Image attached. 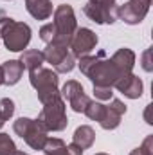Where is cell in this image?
<instances>
[{
    "instance_id": "cell-31",
    "label": "cell",
    "mask_w": 153,
    "mask_h": 155,
    "mask_svg": "<svg viewBox=\"0 0 153 155\" xmlns=\"http://www.w3.org/2000/svg\"><path fill=\"white\" fill-rule=\"evenodd\" d=\"M96 155H108V153H96Z\"/></svg>"
},
{
    "instance_id": "cell-7",
    "label": "cell",
    "mask_w": 153,
    "mask_h": 155,
    "mask_svg": "<svg viewBox=\"0 0 153 155\" xmlns=\"http://www.w3.org/2000/svg\"><path fill=\"white\" fill-rule=\"evenodd\" d=\"M43 56H45V61H49L58 74H67L76 65V58L72 56V52H69L67 45L47 43V47L43 51Z\"/></svg>"
},
{
    "instance_id": "cell-23",
    "label": "cell",
    "mask_w": 153,
    "mask_h": 155,
    "mask_svg": "<svg viewBox=\"0 0 153 155\" xmlns=\"http://www.w3.org/2000/svg\"><path fill=\"white\" fill-rule=\"evenodd\" d=\"M130 155H153V135H148V137L144 139V143H142L139 148L132 150Z\"/></svg>"
},
{
    "instance_id": "cell-1",
    "label": "cell",
    "mask_w": 153,
    "mask_h": 155,
    "mask_svg": "<svg viewBox=\"0 0 153 155\" xmlns=\"http://www.w3.org/2000/svg\"><path fill=\"white\" fill-rule=\"evenodd\" d=\"M79 71L83 76H86L94 87H110L114 88V85L122 78L121 71L115 67V63L106 58L105 51H99L96 56H85L79 60Z\"/></svg>"
},
{
    "instance_id": "cell-22",
    "label": "cell",
    "mask_w": 153,
    "mask_h": 155,
    "mask_svg": "<svg viewBox=\"0 0 153 155\" xmlns=\"http://www.w3.org/2000/svg\"><path fill=\"white\" fill-rule=\"evenodd\" d=\"M15 114V101L9 99V97H4L0 99V117L4 121H9Z\"/></svg>"
},
{
    "instance_id": "cell-8",
    "label": "cell",
    "mask_w": 153,
    "mask_h": 155,
    "mask_svg": "<svg viewBox=\"0 0 153 155\" xmlns=\"http://www.w3.org/2000/svg\"><path fill=\"white\" fill-rule=\"evenodd\" d=\"M150 5L151 0H128L124 5H117V18L128 25H137L146 18Z\"/></svg>"
},
{
    "instance_id": "cell-27",
    "label": "cell",
    "mask_w": 153,
    "mask_h": 155,
    "mask_svg": "<svg viewBox=\"0 0 153 155\" xmlns=\"http://www.w3.org/2000/svg\"><path fill=\"white\" fill-rule=\"evenodd\" d=\"M92 4H101V5H117L115 0H88Z\"/></svg>"
},
{
    "instance_id": "cell-6",
    "label": "cell",
    "mask_w": 153,
    "mask_h": 155,
    "mask_svg": "<svg viewBox=\"0 0 153 155\" xmlns=\"http://www.w3.org/2000/svg\"><path fill=\"white\" fill-rule=\"evenodd\" d=\"M13 130L18 137H22L33 150H41L47 137V130L38 119H29V117H18L13 124Z\"/></svg>"
},
{
    "instance_id": "cell-3",
    "label": "cell",
    "mask_w": 153,
    "mask_h": 155,
    "mask_svg": "<svg viewBox=\"0 0 153 155\" xmlns=\"http://www.w3.org/2000/svg\"><path fill=\"white\" fill-rule=\"evenodd\" d=\"M52 25H54V40L50 43H60V45L69 47V43H70V40H72L77 29L76 15H74L72 5H67V4L58 5L54 11Z\"/></svg>"
},
{
    "instance_id": "cell-19",
    "label": "cell",
    "mask_w": 153,
    "mask_h": 155,
    "mask_svg": "<svg viewBox=\"0 0 153 155\" xmlns=\"http://www.w3.org/2000/svg\"><path fill=\"white\" fill-rule=\"evenodd\" d=\"M94 141H96V132H94L92 126H88V124L77 126L76 132H74V135H72V143H74L76 146H79L81 150L90 148V146L94 144Z\"/></svg>"
},
{
    "instance_id": "cell-9",
    "label": "cell",
    "mask_w": 153,
    "mask_h": 155,
    "mask_svg": "<svg viewBox=\"0 0 153 155\" xmlns=\"http://www.w3.org/2000/svg\"><path fill=\"white\" fill-rule=\"evenodd\" d=\"M97 41H99L97 35L92 29H88V27H77L72 40H70V43H69V49H72V56L74 58L81 60V58L88 56L96 49Z\"/></svg>"
},
{
    "instance_id": "cell-20",
    "label": "cell",
    "mask_w": 153,
    "mask_h": 155,
    "mask_svg": "<svg viewBox=\"0 0 153 155\" xmlns=\"http://www.w3.org/2000/svg\"><path fill=\"white\" fill-rule=\"evenodd\" d=\"M105 108H106V105H103L101 101H92L90 99V103L86 105V108H85V116L88 117V119H92V121H101L103 116H105Z\"/></svg>"
},
{
    "instance_id": "cell-14",
    "label": "cell",
    "mask_w": 153,
    "mask_h": 155,
    "mask_svg": "<svg viewBox=\"0 0 153 155\" xmlns=\"http://www.w3.org/2000/svg\"><path fill=\"white\" fill-rule=\"evenodd\" d=\"M43 153L45 155H83V150L76 146L74 143L72 144H65L61 139L58 137H49L43 144Z\"/></svg>"
},
{
    "instance_id": "cell-16",
    "label": "cell",
    "mask_w": 153,
    "mask_h": 155,
    "mask_svg": "<svg viewBox=\"0 0 153 155\" xmlns=\"http://www.w3.org/2000/svg\"><path fill=\"white\" fill-rule=\"evenodd\" d=\"M25 9L36 20H47L52 16V2L50 0H25Z\"/></svg>"
},
{
    "instance_id": "cell-4",
    "label": "cell",
    "mask_w": 153,
    "mask_h": 155,
    "mask_svg": "<svg viewBox=\"0 0 153 155\" xmlns=\"http://www.w3.org/2000/svg\"><path fill=\"white\" fill-rule=\"evenodd\" d=\"M29 81L34 87L41 105L47 103V101H50V99H54V97H58V96H61L60 90H58L60 78H58V72L52 71V69L38 67V69L31 71L29 72Z\"/></svg>"
},
{
    "instance_id": "cell-5",
    "label": "cell",
    "mask_w": 153,
    "mask_h": 155,
    "mask_svg": "<svg viewBox=\"0 0 153 155\" xmlns=\"http://www.w3.org/2000/svg\"><path fill=\"white\" fill-rule=\"evenodd\" d=\"M65 101L61 96L43 103V108L38 114V121L43 124V128L47 132H61L67 128L69 119H67V112H65Z\"/></svg>"
},
{
    "instance_id": "cell-21",
    "label": "cell",
    "mask_w": 153,
    "mask_h": 155,
    "mask_svg": "<svg viewBox=\"0 0 153 155\" xmlns=\"http://www.w3.org/2000/svg\"><path fill=\"white\" fill-rule=\"evenodd\" d=\"M16 152L15 141L9 137V134H0V155H13Z\"/></svg>"
},
{
    "instance_id": "cell-26",
    "label": "cell",
    "mask_w": 153,
    "mask_h": 155,
    "mask_svg": "<svg viewBox=\"0 0 153 155\" xmlns=\"http://www.w3.org/2000/svg\"><path fill=\"white\" fill-rule=\"evenodd\" d=\"M150 54H151V47H150V49H146V52L142 54V69H144L146 72H150V71L153 69L151 61H150Z\"/></svg>"
},
{
    "instance_id": "cell-18",
    "label": "cell",
    "mask_w": 153,
    "mask_h": 155,
    "mask_svg": "<svg viewBox=\"0 0 153 155\" xmlns=\"http://www.w3.org/2000/svg\"><path fill=\"white\" fill-rule=\"evenodd\" d=\"M22 63L24 69H27L29 72L41 67L45 63V56H43V51H38V49H27V51H22V56L18 60Z\"/></svg>"
},
{
    "instance_id": "cell-2",
    "label": "cell",
    "mask_w": 153,
    "mask_h": 155,
    "mask_svg": "<svg viewBox=\"0 0 153 155\" xmlns=\"http://www.w3.org/2000/svg\"><path fill=\"white\" fill-rule=\"evenodd\" d=\"M0 38L4 40L7 51L20 52L31 41V27L9 16H0Z\"/></svg>"
},
{
    "instance_id": "cell-10",
    "label": "cell",
    "mask_w": 153,
    "mask_h": 155,
    "mask_svg": "<svg viewBox=\"0 0 153 155\" xmlns=\"http://www.w3.org/2000/svg\"><path fill=\"white\" fill-rule=\"evenodd\" d=\"M61 97L63 99H67L69 101V105H70V108L77 112V114H83L85 112V108H86V105L90 103V97L85 94V90H83V87H81V83L76 81V79H70V81H67L65 85H63V88H61Z\"/></svg>"
},
{
    "instance_id": "cell-25",
    "label": "cell",
    "mask_w": 153,
    "mask_h": 155,
    "mask_svg": "<svg viewBox=\"0 0 153 155\" xmlns=\"http://www.w3.org/2000/svg\"><path fill=\"white\" fill-rule=\"evenodd\" d=\"M40 38L43 40L45 43H50V41L54 40V25H52V22H50V24H45V25L40 29Z\"/></svg>"
},
{
    "instance_id": "cell-12",
    "label": "cell",
    "mask_w": 153,
    "mask_h": 155,
    "mask_svg": "<svg viewBox=\"0 0 153 155\" xmlns=\"http://www.w3.org/2000/svg\"><path fill=\"white\" fill-rule=\"evenodd\" d=\"M126 114V105L121 99H112L105 108V116L99 121L103 130H115L121 124V117Z\"/></svg>"
},
{
    "instance_id": "cell-17",
    "label": "cell",
    "mask_w": 153,
    "mask_h": 155,
    "mask_svg": "<svg viewBox=\"0 0 153 155\" xmlns=\"http://www.w3.org/2000/svg\"><path fill=\"white\" fill-rule=\"evenodd\" d=\"M2 67V76H4V85H16L20 81V78L24 74V67L18 60H9V61H4Z\"/></svg>"
},
{
    "instance_id": "cell-15",
    "label": "cell",
    "mask_w": 153,
    "mask_h": 155,
    "mask_svg": "<svg viewBox=\"0 0 153 155\" xmlns=\"http://www.w3.org/2000/svg\"><path fill=\"white\" fill-rule=\"evenodd\" d=\"M110 60L115 63V67L121 71V74L126 76V74H132V69H133V65H135V52H133L132 49L122 47V49L115 51L114 56H112Z\"/></svg>"
},
{
    "instance_id": "cell-28",
    "label": "cell",
    "mask_w": 153,
    "mask_h": 155,
    "mask_svg": "<svg viewBox=\"0 0 153 155\" xmlns=\"http://www.w3.org/2000/svg\"><path fill=\"white\" fill-rule=\"evenodd\" d=\"M13 155H29V153H25V152H20V150H16V152H15Z\"/></svg>"
},
{
    "instance_id": "cell-11",
    "label": "cell",
    "mask_w": 153,
    "mask_h": 155,
    "mask_svg": "<svg viewBox=\"0 0 153 155\" xmlns=\"http://www.w3.org/2000/svg\"><path fill=\"white\" fill-rule=\"evenodd\" d=\"M83 13L96 24H114L117 20V5H101L86 2Z\"/></svg>"
},
{
    "instance_id": "cell-29",
    "label": "cell",
    "mask_w": 153,
    "mask_h": 155,
    "mask_svg": "<svg viewBox=\"0 0 153 155\" xmlns=\"http://www.w3.org/2000/svg\"><path fill=\"white\" fill-rule=\"evenodd\" d=\"M0 85H4V76H2V67H0Z\"/></svg>"
},
{
    "instance_id": "cell-30",
    "label": "cell",
    "mask_w": 153,
    "mask_h": 155,
    "mask_svg": "<svg viewBox=\"0 0 153 155\" xmlns=\"http://www.w3.org/2000/svg\"><path fill=\"white\" fill-rule=\"evenodd\" d=\"M4 123H5V121H4V119H2V117H0V128H2V126H4Z\"/></svg>"
},
{
    "instance_id": "cell-13",
    "label": "cell",
    "mask_w": 153,
    "mask_h": 155,
    "mask_svg": "<svg viewBox=\"0 0 153 155\" xmlns=\"http://www.w3.org/2000/svg\"><path fill=\"white\" fill-rule=\"evenodd\" d=\"M114 87L121 92V94H124L128 99H137V97H141V96H142V88H144L142 79L139 76H135V74H126V76H122Z\"/></svg>"
},
{
    "instance_id": "cell-24",
    "label": "cell",
    "mask_w": 153,
    "mask_h": 155,
    "mask_svg": "<svg viewBox=\"0 0 153 155\" xmlns=\"http://www.w3.org/2000/svg\"><path fill=\"white\" fill-rule=\"evenodd\" d=\"M94 96L97 101H108V99H112L114 92L110 87H94Z\"/></svg>"
}]
</instances>
